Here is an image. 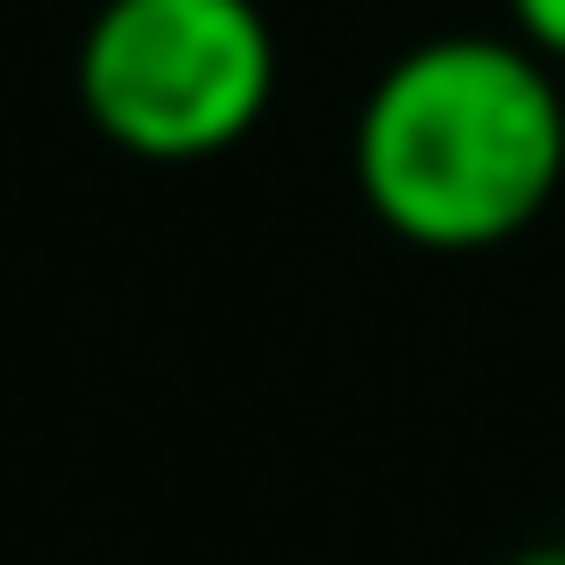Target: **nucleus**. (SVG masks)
I'll return each instance as SVG.
<instances>
[{
  "label": "nucleus",
  "mask_w": 565,
  "mask_h": 565,
  "mask_svg": "<svg viewBox=\"0 0 565 565\" xmlns=\"http://www.w3.org/2000/svg\"><path fill=\"white\" fill-rule=\"evenodd\" d=\"M350 183L407 249L482 258L565 183V84L515 34H424L350 117Z\"/></svg>",
  "instance_id": "nucleus-1"
},
{
  "label": "nucleus",
  "mask_w": 565,
  "mask_h": 565,
  "mask_svg": "<svg viewBox=\"0 0 565 565\" xmlns=\"http://www.w3.org/2000/svg\"><path fill=\"white\" fill-rule=\"evenodd\" d=\"M282 84L258 0H100L75 42V100L125 159L200 167L242 150Z\"/></svg>",
  "instance_id": "nucleus-2"
},
{
  "label": "nucleus",
  "mask_w": 565,
  "mask_h": 565,
  "mask_svg": "<svg viewBox=\"0 0 565 565\" xmlns=\"http://www.w3.org/2000/svg\"><path fill=\"white\" fill-rule=\"evenodd\" d=\"M508 34L532 42L548 67H565V0H508Z\"/></svg>",
  "instance_id": "nucleus-3"
},
{
  "label": "nucleus",
  "mask_w": 565,
  "mask_h": 565,
  "mask_svg": "<svg viewBox=\"0 0 565 565\" xmlns=\"http://www.w3.org/2000/svg\"><path fill=\"white\" fill-rule=\"evenodd\" d=\"M508 565H565V541H541V548H524V557H508Z\"/></svg>",
  "instance_id": "nucleus-4"
}]
</instances>
